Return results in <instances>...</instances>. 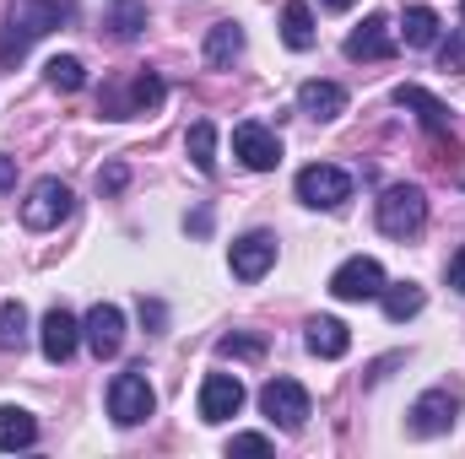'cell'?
I'll return each mask as SVG.
<instances>
[{
  "mask_svg": "<svg viewBox=\"0 0 465 459\" xmlns=\"http://www.w3.org/2000/svg\"><path fill=\"white\" fill-rule=\"evenodd\" d=\"M71 11H76V0H27V5H16V11L5 16V33H0V65L22 60L27 44H38V38L54 33L60 22H71Z\"/></svg>",
  "mask_w": 465,
  "mask_h": 459,
  "instance_id": "6da1fadb",
  "label": "cell"
},
{
  "mask_svg": "<svg viewBox=\"0 0 465 459\" xmlns=\"http://www.w3.org/2000/svg\"><path fill=\"white\" fill-rule=\"evenodd\" d=\"M460 405H465V389H460V384H433L428 395H417V400H411L406 427H411L417 438H444V433L455 427Z\"/></svg>",
  "mask_w": 465,
  "mask_h": 459,
  "instance_id": "7a4b0ae2",
  "label": "cell"
},
{
  "mask_svg": "<svg viewBox=\"0 0 465 459\" xmlns=\"http://www.w3.org/2000/svg\"><path fill=\"white\" fill-rule=\"evenodd\" d=\"M428 222V195L422 184H390L379 195V232L384 238H411V232Z\"/></svg>",
  "mask_w": 465,
  "mask_h": 459,
  "instance_id": "3957f363",
  "label": "cell"
},
{
  "mask_svg": "<svg viewBox=\"0 0 465 459\" xmlns=\"http://www.w3.org/2000/svg\"><path fill=\"white\" fill-rule=\"evenodd\" d=\"M298 200L303 206H320V211H341L351 200V173L336 162H309L298 173Z\"/></svg>",
  "mask_w": 465,
  "mask_h": 459,
  "instance_id": "277c9868",
  "label": "cell"
},
{
  "mask_svg": "<svg viewBox=\"0 0 465 459\" xmlns=\"http://www.w3.org/2000/svg\"><path fill=\"white\" fill-rule=\"evenodd\" d=\"M71 206H76L71 184H60V179H38V184L27 190V200H22V222H27L33 232H49V228H60V222L71 217Z\"/></svg>",
  "mask_w": 465,
  "mask_h": 459,
  "instance_id": "5b68a950",
  "label": "cell"
},
{
  "mask_svg": "<svg viewBox=\"0 0 465 459\" xmlns=\"http://www.w3.org/2000/svg\"><path fill=\"white\" fill-rule=\"evenodd\" d=\"M163 98H168V87H163V76H157V71H135L124 93H119V87H109V93H104V119L152 114V109H163Z\"/></svg>",
  "mask_w": 465,
  "mask_h": 459,
  "instance_id": "8992f818",
  "label": "cell"
},
{
  "mask_svg": "<svg viewBox=\"0 0 465 459\" xmlns=\"http://www.w3.org/2000/svg\"><path fill=\"white\" fill-rule=\"evenodd\" d=\"M152 411H157V395H152V384H146L141 367L135 373H119L114 384H109V416H114L119 427H141Z\"/></svg>",
  "mask_w": 465,
  "mask_h": 459,
  "instance_id": "52a82bcc",
  "label": "cell"
},
{
  "mask_svg": "<svg viewBox=\"0 0 465 459\" xmlns=\"http://www.w3.org/2000/svg\"><path fill=\"white\" fill-rule=\"evenodd\" d=\"M260 411H265L282 433H298V427L309 422V389H303L298 378H271V384L260 389Z\"/></svg>",
  "mask_w": 465,
  "mask_h": 459,
  "instance_id": "ba28073f",
  "label": "cell"
},
{
  "mask_svg": "<svg viewBox=\"0 0 465 459\" xmlns=\"http://www.w3.org/2000/svg\"><path fill=\"white\" fill-rule=\"evenodd\" d=\"M379 292H384V265L368 259V254H351L331 276V298H341V303H373Z\"/></svg>",
  "mask_w": 465,
  "mask_h": 459,
  "instance_id": "9c48e42d",
  "label": "cell"
},
{
  "mask_svg": "<svg viewBox=\"0 0 465 459\" xmlns=\"http://www.w3.org/2000/svg\"><path fill=\"white\" fill-rule=\"evenodd\" d=\"M232 157H238L249 173H271V168L282 162V135L249 119V124H238V130H232Z\"/></svg>",
  "mask_w": 465,
  "mask_h": 459,
  "instance_id": "30bf717a",
  "label": "cell"
},
{
  "mask_svg": "<svg viewBox=\"0 0 465 459\" xmlns=\"http://www.w3.org/2000/svg\"><path fill=\"white\" fill-rule=\"evenodd\" d=\"M390 54H395V27H390L384 11H368L347 33V60L368 65V60H390Z\"/></svg>",
  "mask_w": 465,
  "mask_h": 459,
  "instance_id": "8fae6325",
  "label": "cell"
},
{
  "mask_svg": "<svg viewBox=\"0 0 465 459\" xmlns=\"http://www.w3.org/2000/svg\"><path fill=\"white\" fill-rule=\"evenodd\" d=\"M82 341L93 346V356L98 362H109L124 351V314H119L114 303H98L87 319H82Z\"/></svg>",
  "mask_w": 465,
  "mask_h": 459,
  "instance_id": "7c38bea8",
  "label": "cell"
},
{
  "mask_svg": "<svg viewBox=\"0 0 465 459\" xmlns=\"http://www.w3.org/2000/svg\"><path fill=\"white\" fill-rule=\"evenodd\" d=\"M38 346H44L49 362H71L76 346H82V325H76V314H71V308H49L44 325H38Z\"/></svg>",
  "mask_w": 465,
  "mask_h": 459,
  "instance_id": "4fadbf2b",
  "label": "cell"
},
{
  "mask_svg": "<svg viewBox=\"0 0 465 459\" xmlns=\"http://www.w3.org/2000/svg\"><path fill=\"white\" fill-rule=\"evenodd\" d=\"M395 103H401V109H411V114H417V124H422L433 141L455 135V130H450V109H444V103H439L428 87H417V82H401V87H395Z\"/></svg>",
  "mask_w": 465,
  "mask_h": 459,
  "instance_id": "5bb4252c",
  "label": "cell"
},
{
  "mask_svg": "<svg viewBox=\"0 0 465 459\" xmlns=\"http://www.w3.org/2000/svg\"><path fill=\"white\" fill-rule=\"evenodd\" d=\"M232 276L238 281H260L271 265H276V238L271 232H243L238 243H232Z\"/></svg>",
  "mask_w": 465,
  "mask_h": 459,
  "instance_id": "9a60e30c",
  "label": "cell"
},
{
  "mask_svg": "<svg viewBox=\"0 0 465 459\" xmlns=\"http://www.w3.org/2000/svg\"><path fill=\"white\" fill-rule=\"evenodd\" d=\"M238 405H243V384L232 378V373H206V384H201V422H228L238 416Z\"/></svg>",
  "mask_w": 465,
  "mask_h": 459,
  "instance_id": "2e32d148",
  "label": "cell"
},
{
  "mask_svg": "<svg viewBox=\"0 0 465 459\" xmlns=\"http://www.w3.org/2000/svg\"><path fill=\"white\" fill-rule=\"evenodd\" d=\"M298 109L309 119H320V124H331V119L347 114V87H336V82H303L298 87Z\"/></svg>",
  "mask_w": 465,
  "mask_h": 459,
  "instance_id": "e0dca14e",
  "label": "cell"
},
{
  "mask_svg": "<svg viewBox=\"0 0 465 459\" xmlns=\"http://www.w3.org/2000/svg\"><path fill=\"white\" fill-rule=\"evenodd\" d=\"M303 346L314 351V356H325V362H336V356H347L351 351V330L341 319H331V314H320V319H309V336Z\"/></svg>",
  "mask_w": 465,
  "mask_h": 459,
  "instance_id": "ac0fdd59",
  "label": "cell"
},
{
  "mask_svg": "<svg viewBox=\"0 0 465 459\" xmlns=\"http://www.w3.org/2000/svg\"><path fill=\"white\" fill-rule=\"evenodd\" d=\"M104 27H109L114 44H130L146 27V0H109L104 5Z\"/></svg>",
  "mask_w": 465,
  "mask_h": 459,
  "instance_id": "d6986e66",
  "label": "cell"
},
{
  "mask_svg": "<svg viewBox=\"0 0 465 459\" xmlns=\"http://www.w3.org/2000/svg\"><path fill=\"white\" fill-rule=\"evenodd\" d=\"M184 151H190V162H195V173H217V124L212 119H195L190 124V135H184Z\"/></svg>",
  "mask_w": 465,
  "mask_h": 459,
  "instance_id": "ffe728a7",
  "label": "cell"
},
{
  "mask_svg": "<svg viewBox=\"0 0 465 459\" xmlns=\"http://www.w3.org/2000/svg\"><path fill=\"white\" fill-rule=\"evenodd\" d=\"M33 438H38L33 411H22V405H0V449L11 454V449H27Z\"/></svg>",
  "mask_w": 465,
  "mask_h": 459,
  "instance_id": "44dd1931",
  "label": "cell"
},
{
  "mask_svg": "<svg viewBox=\"0 0 465 459\" xmlns=\"http://www.w3.org/2000/svg\"><path fill=\"white\" fill-rule=\"evenodd\" d=\"M282 38H287V49H298V54H303V49H314V38H320V33H314V11H309L303 0H292V5L282 11Z\"/></svg>",
  "mask_w": 465,
  "mask_h": 459,
  "instance_id": "7402d4cb",
  "label": "cell"
},
{
  "mask_svg": "<svg viewBox=\"0 0 465 459\" xmlns=\"http://www.w3.org/2000/svg\"><path fill=\"white\" fill-rule=\"evenodd\" d=\"M379 303H384V314L401 325V319H411V314H422V303H428V292L417 287V281H401V287H390L384 281V292H379Z\"/></svg>",
  "mask_w": 465,
  "mask_h": 459,
  "instance_id": "603a6c76",
  "label": "cell"
},
{
  "mask_svg": "<svg viewBox=\"0 0 465 459\" xmlns=\"http://www.w3.org/2000/svg\"><path fill=\"white\" fill-rule=\"evenodd\" d=\"M439 27H444V22H439L428 5H411L406 22H401V38H406V49H433V44H439Z\"/></svg>",
  "mask_w": 465,
  "mask_h": 459,
  "instance_id": "cb8c5ba5",
  "label": "cell"
},
{
  "mask_svg": "<svg viewBox=\"0 0 465 459\" xmlns=\"http://www.w3.org/2000/svg\"><path fill=\"white\" fill-rule=\"evenodd\" d=\"M238 54H243V27L238 22H217L206 33V65H228Z\"/></svg>",
  "mask_w": 465,
  "mask_h": 459,
  "instance_id": "d4e9b609",
  "label": "cell"
},
{
  "mask_svg": "<svg viewBox=\"0 0 465 459\" xmlns=\"http://www.w3.org/2000/svg\"><path fill=\"white\" fill-rule=\"evenodd\" d=\"M44 76H49L54 93H82V87H87V65H82L76 54H54V60L44 65Z\"/></svg>",
  "mask_w": 465,
  "mask_h": 459,
  "instance_id": "484cf974",
  "label": "cell"
},
{
  "mask_svg": "<svg viewBox=\"0 0 465 459\" xmlns=\"http://www.w3.org/2000/svg\"><path fill=\"white\" fill-rule=\"evenodd\" d=\"M27 346V308L11 298L0 303V351H22Z\"/></svg>",
  "mask_w": 465,
  "mask_h": 459,
  "instance_id": "4316f807",
  "label": "cell"
},
{
  "mask_svg": "<svg viewBox=\"0 0 465 459\" xmlns=\"http://www.w3.org/2000/svg\"><path fill=\"white\" fill-rule=\"evenodd\" d=\"M217 356L254 362V356H265V341H260V336H223V341H217Z\"/></svg>",
  "mask_w": 465,
  "mask_h": 459,
  "instance_id": "83f0119b",
  "label": "cell"
},
{
  "mask_svg": "<svg viewBox=\"0 0 465 459\" xmlns=\"http://www.w3.org/2000/svg\"><path fill=\"white\" fill-rule=\"evenodd\" d=\"M439 65L444 71H465V27H450V38L439 44Z\"/></svg>",
  "mask_w": 465,
  "mask_h": 459,
  "instance_id": "f1b7e54d",
  "label": "cell"
},
{
  "mask_svg": "<svg viewBox=\"0 0 465 459\" xmlns=\"http://www.w3.org/2000/svg\"><path fill=\"white\" fill-rule=\"evenodd\" d=\"M124 184H130V168H124V162H109V168H98V190H104V195H119Z\"/></svg>",
  "mask_w": 465,
  "mask_h": 459,
  "instance_id": "f546056e",
  "label": "cell"
},
{
  "mask_svg": "<svg viewBox=\"0 0 465 459\" xmlns=\"http://www.w3.org/2000/svg\"><path fill=\"white\" fill-rule=\"evenodd\" d=\"M228 454H271V438L265 433H238L228 444Z\"/></svg>",
  "mask_w": 465,
  "mask_h": 459,
  "instance_id": "4dcf8cb0",
  "label": "cell"
},
{
  "mask_svg": "<svg viewBox=\"0 0 465 459\" xmlns=\"http://www.w3.org/2000/svg\"><path fill=\"white\" fill-rule=\"evenodd\" d=\"M450 287L465 298V249H455V254H450Z\"/></svg>",
  "mask_w": 465,
  "mask_h": 459,
  "instance_id": "1f68e13d",
  "label": "cell"
},
{
  "mask_svg": "<svg viewBox=\"0 0 465 459\" xmlns=\"http://www.w3.org/2000/svg\"><path fill=\"white\" fill-rule=\"evenodd\" d=\"M11 184H16V162L0 151V190H11Z\"/></svg>",
  "mask_w": 465,
  "mask_h": 459,
  "instance_id": "d6a6232c",
  "label": "cell"
},
{
  "mask_svg": "<svg viewBox=\"0 0 465 459\" xmlns=\"http://www.w3.org/2000/svg\"><path fill=\"white\" fill-rule=\"evenodd\" d=\"M320 5H331V11H347V5H357V0H320Z\"/></svg>",
  "mask_w": 465,
  "mask_h": 459,
  "instance_id": "836d02e7",
  "label": "cell"
},
{
  "mask_svg": "<svg viewBox=\"0 0 465 459\" xmlns=\"http://www.w3.org/2000/svg\"><path fill=\"white\" fill-rule=\"evenodd\" d=\"M460 11H465V5H460Z\"/></svg>",
  "mask_w": 465,
  "mask_h": 459,
  "instance_id": "e575fe53",
  "label": "cell"
}]
</instances>
